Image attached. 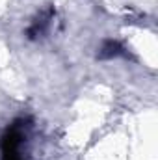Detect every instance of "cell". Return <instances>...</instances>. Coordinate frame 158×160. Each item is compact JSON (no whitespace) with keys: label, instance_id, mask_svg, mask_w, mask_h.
Instances as JSON below:
<instances>
[{"label":"cell","instance_id":"cell-1","mask_svg":"<svg viewBox=\"0 0 158 160\" xmlns=\"http://www.w3.org/2000/svg\"><path fill=\"white\" fill-rule=\"evenodd\" d=\"M32 119L26 116L15 118L0 134V160H30L28 140H30Z\"/></svg>","mask_w":158,"mask_h":160},{"label":"cell","instance_id":"cell-2","mask_svg":"<svg viewBox=\"0 0 158 160\" xmlns=\"http://www.w3.org/2000/svg\"><path fill=\"white\" fill-rule=\"evenodd\" d=\"M54 8H47L45 11H41L39 15L32 21V24L26 28V38L30 41H36L43 38L45 34H47V30H48V26H50V21H52V17H54Z\"/></svg>","mask_w":158,"mask_h":160},{"label":"cell","instance_id":"cell-3","mask_svg":"<svg viewBox=\"0 0 158 160\" xmlns=\"http://www.w3.org/2000/svg\"><path fill=\"white\" fill-rule=\"evenodd\" d=\"M126 56V48L117 39H104L97 48V60H116Z\"/></svg>","mask_w":158,"mask_h":160}]
</instances>
